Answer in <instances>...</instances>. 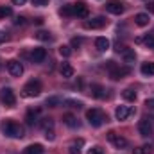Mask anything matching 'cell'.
<instances>
[{"instance_id": "6da1fadb", "label": "cell", "mask_w": 154, "mask_h": 154, "mask_svg": "<svg viewBox=\"0 0 154 154\" xmlns=\"http://www.w3.org/2000/svg\"><path fill=\"white\" fill-rule=\"evenodd\" d=\"M2 131L5 136H11V138H22L23 136V127L13 120H7L2 124Z\"/></svg>"}, {"instance_id": "7a4b0ae2", "label": "cell", "mask_w": 154, "mask_h": 154, "mask_svg": "<svg viewBox=\"0 0 154 154\" xmlns=\"http://www.w3.org/2000/svg\"><path fill=\"white\" fill-rule=\"evenodd\" d=\"M106 66H108V70H109V77H111L113 81H120L124 75H127V74L131 72L127 66H118V65H115V61H108Z\"/></svg>"}, {"instance_id": "3957f363", "label": "cell", "mask_w": 154, "mask_h": 154, "mask_svg": "<svg viewBox=\"0 0 154 154\" xmlns=\"http://www.w3.org/2000/svg\"><path fill=\"white\" fill-rule=\"evenodd\" d=\"M86 118H88V122H90L93 127H100V125L108 120V116L104 115L100 109H97V108H93V109L86 111Z\"/></svg>"}, {"instance_id": "277c9868", "label": "cell", "mask_w": 154, "mask_h": 154, "mask_svg": "<svg viewBox=\"0 0 154 154\" xmlns=\"http://www.w3.org/2000/svg\"><path fill=\"white\" fill-rule=\"evenodd\" d=\"M23 95L25 97H38L39 93H41V82L36 81V79H32V81H29L25 86H23Z\"/></svg>"}, {"instance_id": "5b68a950", "label": "cell", "mask_w": 154, "mask_h": 154, "mask_svg": "<svg viewBox=\"0 0 154 154\" xmlns=\"http://www.w3.org/2000/svg\"><path fill=\"white\" fill-rule=\"evenodd\" d=\"M0 100H2L5 106H14V104H16L14 91H13L11 88H2V90H0Z\"/></svg>"}, {"instance_id": "8992f818", "label": "cell", "mask_w": 154, "mask_h": 154, "mask_svg": "<svg viewBox=\"0 0 154 154\" xmlns=\"http://www.w3.org/2000/svg\"><path fill=\"white\" fill-rule=\"evenodd\" d=\"M106 9H108L111 14H122L124 9H125V5H124V2H120V0H108V2H106Z\"/></svg>"}, {"instance_id": "52a82bcc", "label": "cell", "mask_w": 154, "mask_h": 154, "mask_svg": "<svg viewBox=\"0 0 154 154\" xmlns=\"http://www.w3.org/2000/svg\"><path fill=\"white\" fill-rule=\"evenodd\" d=\"M108 25V20L104 16H97V18H91L88 22H84V27L86 29H102Z\"/></svg>"}, {"instance_id": "ba28073f", "label": "cell", "mask_w": 154, "mask_h": 154, "mask_svg": "<svg viewBox=\"0 0 154 154\" xmlns=\"http://www.w3.org/2000/svg\"><path fill=\"white\" fill-rule=\"evenodd\" d=\"M108 140L109 142H113V145H115L116 149H125L129 143H127V140L124 138V136H120V134H116V133H108Z\"/></svg>"}, {"instance_id": "9c48e42d", "label": "cell", "mask_w": 154, "mask_h": 154, "mask_svg": "<svg viewBox=\"0 0 154 154\" xmlns=\"http://www.w3.org/2000/svg\"><path fill=\"white\" fill-rule=\"evenodd\" d=\"M7 70H9V74L13 77H20L23 74V66H22V63L20 61H16V59H11L9 63H7Z\"/></svg>"}, {"instance_id": "30bf717a", "label": "cell", "mask_w": 154, "mask_h": 154, "mask_svg": "<svg viewBox=\"0 0 154 154\" xmlns=\"http://www.w3.org/2000/svg\"><path fill=\"white\" fill-rule=\"evenodd\" d=\"M138 131H140V134L145 136V138L152 134V124L149 122V118H142V120L138 122Z\"/></svg>"}, {"instance_id": "8fae6325", "label": "cell", "mask_w": 154, "mask_h": 154, "mask_svg": "<svg viewBox=\"0 0 154 154\" xmlns=\"http://www.w3.org/2000/svg\"><path fill=\"white\" fill-rule=\"evenodd\" d=\"M90 93H91L95 99H104V97H106V90H104L100 84H91V86H90Z\"/></svg>"}, {"instance_id": "7c38bea8", "label": "cell", "mask_w": 154, "mask_h": 154, "mask_svg": "<svg viewBox=\"0 0 154 154\" xmlns=\"http://www.w3.org/2000/svg\"><path fill=\"white\" fill-rule=\"evenodd\" d=\"M74 11H75V16H81V18H86L88 16V5L84 2L74 4Z\"/></svg>"}, {"instance_id": "4fadbf2b", "label": "cell", "mask_w": 154, "mask_h": 154, "mask_svg": "<svg viewBox=\"0 0 154 154\" xmlns=\"http://www.w3.org/2000/svg\"><path fill=\"white\" fill-rule=\"evenodd\" d=\"M131 113H133V109H129L127 106H118L115 111V116H116V120H125Z\"/></svg>"}, {"instance_id": "5bb4252c", "label": "cell", "mask_w": 154, "mask_h": 154, "mask_svg": "<svg viewBox=\"0 0 154 154\" xmlns=\"http://www.w3.org/2000/svg\"><path fill=\"white\" fill-rule=\"evenodd\" d=\"M59 72H61V75L65 77V79H70V77H74V66L70 63H61Z\"/></svg>"}, {"instance_id": "9a60e30c", "label": "cell", "mask_w": 154, "mask_h": 154, "mask_svg": "<svg viewBox=\"0 0 154 154\" xmlns=\"http://www.w3.org/2000/svg\"><path fill=\"white\" fill-rule=\"evenodd\" d=\"M45 57H47V50H45V48L38 47V48L32 50V61H34V63H41Z\"/></svg>"}, {"instance_id": "2e32d148", "label": "cell", "mask_w": 154, "mask_h": 154, "mask_svg": "<svg viewBox=\"0 0 154 154\" xmlns=\"http://www.w3.org/2000/svg\"><path fill=\"white\" fill-rule=\"evenodd\" d=\"M95 48L99 52H106L109 48V39L108 38H97L95 39Z\"/></svg>"}, {"instance_id": "e0dca14e", "label": "cell", "mask_w": 154, "mask_h": 154, "mask_svg": "<svg viewBox=\"0 0 154 154\" xmlns=\"http://www.w3.org/2000/svg\"><path fill=\"white\" fill-rule=\"evenodd\" d=\"M134 23L140 25V27L149 25V14H147V13H138V14L134 16Z\"/></svg>"}, {"instance_id": "ac0fdd59", "label": "cell", "mask_w": 154, "mask_h": 154, "mask_svg": "<svg viewBox=\"0 0 154 154\" xmlns=\"http://www.w3.org/2000/svg\"><path fill=\"white\" fill-rule=\"evenodd\" d=\"M43 147L39 145V143H34V145H29V147H25L23 149V154H43Z\"/></svg>"}, {"instance_id": "d6986e66", "label": "cell", "mask_w": 154, "mask_h": 154, "mask_svg": "<svg viewBox=\"0 0 154 154\" xmlns=\"http://www.w3.org/2000/svg\"><path fill=\"white\" fill-rule=\"evenodd\" d=\"M122 57H124V61H125V63H134L136 54H134V50H133V48H125V50L122 52Z\"/></svg>"}, {"instance_id": "ffe728a7", "label": "cell", "mask_w": 154, "mask_h": 154, "mask_svg": "<svg viewBox=\"0 0 154 154\" xmlns=\"http://www.w3.org/2000/svg\"><path fill=\"white\" fill-rule=\"evenodd\" d=\"M59 13L63 16H75V11H74V4H68V5H63L59 9Z\"/></svg>"}, {"instance_id": "44dd1931", "label": "cell", "mask_w": 154, "mask_h": 154, "mask_svg": "<svg viewBox=\"0 0 154 154\" xmlns=\"http://www.w3.org/2000/svg\"><path fill=\"white\" fill-rule=\"evenodd\" d=\"M63 122H65L68 127H77V118L74 115H70V113L63 115Z\"/></svg>"}, {"instance_id": "7402d4cb", "label": "cell", "mask_w": 154, "mask_h": 154, "mask_svg": "<svg viewBox=\"0 0 154 154\" xmlns=\"http://www.w3.org/2000/svg\"><path fill=\"white\" fill-rule=\"evenodd\" d=\"M140 70L143 75H154V63H143Z\"/></svg>"}, {"instance_id": "603a6c76", "label": "cell", "mask_w": 154, "mask_h": 154, "mask_svg": "<svg viewBox=\"0 0 154 154\" xmlns=\"http://www.w3.org/2000/svg\"><path fill=\"white\" fill-rule=\"evenodd\" d=\"M36 116H38V109H29V111H27V116H25L27 124H29V125H34Z\"/></svg>"}, {"instance_id": "cb8c5ba5", "label": "cell", "mask_w": 154, "mask_h": 154, "mask_svg": "<svg viewBox=\"0 0 154 154\" xmlns=\"http://www.w3.org/2000/svg\"><path fill=\"white\" fill-rule=\"evenodd\" d=\"M122 97H124L125 100H134V99H136V93H134V90L127 88V90H124V91H122Z\"/></svg>"}, {"instance_id": "d4e9b609", "label": "cell", "mask_w": 154, "mask_h": 154, "mask_svg": "<svg viewBox=\"0 0 154 154\" xmlns=\"http://www.w3.org/2000/svg\"><path fill=\"white\" fill-rule=\"evenodd\" d=\"M11 7L9 5H0V20H4V18H7V16H11Z\"/></svg>"}, {"instance_id": "484cf974", "label": "cell", "mask_w": 154, "mask_h": 154, "mask_svg": "<svg viewBox=\"0 0 154 154\" xmlns=\"http://www.w3.org/2000/svg\"><path fill=\"white\" fill-rule=\"evenodd\" d=\"M34 36H36V39H39V41H48V39H50V32H47V31H38Z\"/></svg>"}, {"instance_id": "4316f807", "label": "cell", "mask_w": 154, "mask_h": 154, "mask_svg": "<svg viewBox=\"0 0 154 154\" xmlns=\"http://www.w3.org/2000/svg\"><path fill=\"white\" fill-rule=\"evenodd\" d=\"M59 54H61L63 57H68V56H72V48H70L68 45H61V47H59Z\"/></svg>"}, {"instance_id": "83f0119b", "label": "cell", "mask_w": 154, "mask_h": 154, "mask_svg": "<svg viewBox=\"0 0 154 154\" xmlns=\"http://www.w3.org/2000/svg\"><path fill=\"white\" fill-rule=\"evenodd\" d=\"M39 125L47 131V129H52V125H54V120L52 118H43L41 122H39Z\"/></svg>"}, {"instance_id": "f1b7e54d", "label": "cell", "mask_w": 154, "mask_h": 154, "mask_svg": "<svg viewBox=\"0 0 154 154\" xmlns=\"http://www.w3.org/2000/svg\"><path fill=\"white\" fill-rule=\"evenodd\" d=\"M142 41H143L147 47H154V36H152V34H147V36L142 39Z\"/></svg>"}, {"instance_id": "f546056e", "label": "cell", "mask_w": 154, "mask_h": 154, "mask_svg": "<svg viewBox=\"0 0 154 154\" xmlns=\"http://www.w3.org/2000/svg\"><path fill=\"white\" fill-rule=\"evenodd\" d=\"M59 104V99L57 97H50V99H47V106H50V108H56Z\"/></svg>"}, {"instance_id": "4dcf8cb0", "label": "cell", "mask_w": 154, "mask_h": 154, "mask_svg": "<svg viewBox=\"0 0 154 154\" xmlns=\"http://www.w3.org/2000/svg\"><path fill=\"white\" fill-rule=\"evenodd\" d=\"M88 154H104V149L100 147V145H95V147H91L90 149V152Z\"/></svg>"}, {"instance_id": "1f68e13d", "label": "cell", "mask_w": 154, "mask_h": 154, "mask_svg": "<svg viewBox=\"0 0 154 154\" xmlns=\"http://www.w3.org/2000/svg\"><path fill=\"white\" fill-rule=\"evenodd\" d=\"M68 152H70V154H81V149H79V145H77V143H72Z\"/></svg>"}, {"instance_id": "d6a6232c", "label": "cell", "mask_w": 154, "mask_h": 154, "mask_svg": "<svg viewBox=\"0 0 154 154\" xmlns=\"http://www.w3.org/2000/svg\"><path fill=\"white\" fill-rule=\"evenodd\" d=\"M65 104H70V108H77V109L82 106V104H81V102H77V100H65Z\"/></svg>"}, {"instance_id": "836d02e7", "label": "cell", "mask_w": 154, "mask_h": 154, "mask_svg": "<svg viewBox=\"0 0 154 154\" xmlns=\"http://www.w3.org/2000/svg\"><path fill=\"white\" fill-rule=\"evenodd\" d=\"M45 138H47V140H50V142H52V140H54V138H56V136H54V131H52V129H47V131H45Z\"/></svg>"}, {"instance_id": "e575fe53", "label": "cell", "mask_w": 154, "mask_h": 154, "mask_svg": "<svg viewBox=\"0 0 154 154\" xmlns=\"http://www.w3.org/2000/svg\"><path fill=\"white\" fill-rule=\"evenodd\" d=\"M32 5H38V7H43V5H47V0H32Z\"/></svg>"}, {"instance_id": "d590c367", "label": "cell", "mask_w": 154, "mask_h": 154, "mask_svg": "<svg viewBox=\"0 0 154 154\" xmlns=\"http://www.w3.org/2000/svg\"><path fill=\"white\" fill-rule=\"evenodd\" d=\"M23 23H25V18H23V16H16L14 25H23Z\"/></svg>"}, {"instance_id": "8d00e7d4", "label": "cell", "mask_w": 154, "mask_h": 154, "mask_svg": "<svg viewBox=\"0 0 154 154\" xmlns=\"http://www.w3.org/2000/svg\"><path fill=\"white\" fill-rule=\"evenodd\" d=\"M133 154H145V151H143V145H142V147H136V149L133 151Z\"/></svg>"}, {"instance_id": "74e56055", "label": "cell", "mask_w": 154, "mask_h": 154, "mask_svg": "<svg viewBox=\"0 0 154 154\" xmlns=\"http://www.w3.org/2000/svg\"><path fill=\"white\" fill-rule=\"evenodd\" d=\"M145 7H147V11H149V13H152V14H154V2H149Z\"/></svg>"}, {"instance_id": "f35d334b", "label": "cell", "mask_w": 154, "mask_h": 154, "mask_svg": "<svg viewBox=\"0 0 154 154\" xmlns=\"http://www.w3.org/2000/svg\"><path fill=\"white\" fill-rule=\"evenodd\" d=\"M143 151H145V154H151L152 152V145H143Z\"/></svg>"}, {"instance_id": "ab89813d", "label": "cell", "mask_w": 154, "mask_h": 154, "mask_svg": "<svg viewBox=\"0 0 154 154\" xmlns=\"http://www.w3.org/2000/svg\"><path fill=\"white\" fill-rule=\"evenodd\" d=\"M145 106H147V108H152V109H154V99H149V100L145 102Z\"/></svg>"}, {"instance_id": "60d3db41", "label": "cell", "mask_w": 154, "mask_h": 154, "mask_svg": "<svg viewBox=\"0 0 154 154\" xmlns=\"http://www.w3.org/2000/svg\"><path fill=\"white\" fill-rule=\"evenodd\" d=\"M79 45H81V39H79V38L72 39V47H79Z\"/></svg>"}, {"instance_id": "b9f144b4", "label": "cell", "mask_w": 154, "mask_h": 154, "mask_svg": "<svg viewBox=\"0 0 154 154\" xmlns=\"http://www.w3.org/2000/svg\"><path fill=\"white\" fill-rule=\"evenodd\" d=\"M11 2H13L14 5H23V4H25V0H11Z\"/></svg>"}, {"instance_id": "7bdbcfd3", "label": "cell", "mask_w": 154, "mask_h": 154, "mask_svg": "<svg viewBox=\"0 0 154 154\" xmlns=\"http://www.w3.org/2000/svg\"><path fill=\"white\" fill-rule=\"evenodd\" d=\"M7 39V36H5V32H0V43H4Z\"/></svg>"}, {"instance_id": "ee69618b", "label": "cell", "mask_w": 154, "mask_h": 154, "mask_svg": "<svg viewBox=\"0 0 154 154\" xmlns=\"http://www.w3.org/2000/svg\"><path fill=\"white\" fill-rule=\"evenodd\" d=\"M34 23H36V25H41V23H43V18H36Z\"/></svg>"}]
</instances>
